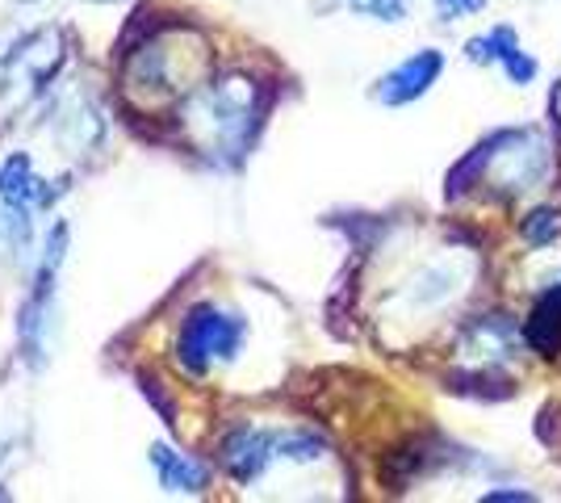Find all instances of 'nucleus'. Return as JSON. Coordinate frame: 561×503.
<instances>
[{
  "mask_svg": "<svg viewBox=\"0 0 561 503\" xmlns=\"http://www.w3.org/2000/svg\"><path fill=\"white\" fill-rule=\"evenodd\" d=\"M549 168L553 156L540 130H499L453 172L448 193L469 190V181H482L503 193H533L549 181Z\"/></svg>",
  "mask_w": 561,
  "mask_h": 503,
  "instance_id": "f257e3e1",
  "label": "nucleus"
},
{
  "mask_svg": "<svg viewBox=\"0 0 561 503\" xmlns=\"http://www.w3.org/2000/svg\"><path fill=\"white\" fill-rule=\"evenodd\" d=\"M239 344H243V319L239 315H227L218 307H197L181 328L176 357L185 361L193 374H206L214 365L231 361L239 353Z\"/></svg>",
  "mask_w": 561,
  "mask_h": 503,
  "instance_id": "f03ea898",
  "label": "nucleus"
},
{
  "mask_svg": "<svg viewBox=\"0 0 561 503\" xmlns=\"http://www.w3.org/2000/svg\"><path fill=\"white\" fill-rule=\"evenodd\" d=\"M466 55L473 59V64H486V68L494 64L499 72L512 80L515 89H528L540 72V64L524 50V43H519V34H515L512 25H491L486 34L469 38Z\"/></svg>",
  "mask_w": 561,
  "mask_h": 503,
  "instance_id": "7ed1b4c3",
  "label": "nucleus"
},
{
  "mask_svg": "<svg viewBox=\"0 0 561 503\" xmlns=\"http://www.w3.org/2000/svg\"><path fill=\"white\" fill-rule=\"evenodd\" d=\"M466 282H469V268L461 261H453V256L432 261L427 268H420V273L407 282V289H402V307H407L411 315L445 311L448 302L466 289Z\"/></svg>",
  "mask_w": 561,
  "mask_h": 503,
  "instance_id": "20e7f679",
  "label": "nucleus"
},
{
  "mask_svg": "<svg viewBox=\"0 0 561 503\" xmlns=\"http://www.w3.org/2000/svg\"><path fill=\"white\" fill-rule=\"evenodd\" d=\"M440 72H445V55L440 50H415L411 59H402L398 68H390V72L377 80L374 96L381 101V105H390V110H398V105H411V101H420L436 80H440Z\"/></svg>",
  "mask_w": 561,
  "mask_h": 503,
  "instance_id": "39448f33",
  "label": "nucleus"
},
{
  "mask_svg": "<svg viewBox=\"0 0 561 503\" xmlns=\"http://www.w3.org/2000/svg\"><path fill=\"white\" fill-rule=\"evenodd\" d=\"M524 340L540 357H558L561 353V286L545 289L533 302V315L524 323Z\"/></svg>",
  "mask_w": 561,
  "mask_h": 503,
  "instance_id": "423d86ee",
  "label": "nucleus"
},
{
  "mask_svg": "<svg viewBox=\"0 0 561 503\" xmlns=\"http://www.w3.org/2000/svg\"><path fill=\"white\" fill-rule=\"evenodd\" d=\"M156 466H160V479H164L168 491H197L202 482H206V470L202 466H193V461H176V457H168V449H156Z\"/></svg>",
  "mask_w": 561,
  "mask_h": 503,
  "instance_id": "0eeeda50",
  "label": "nucleus"
},
{
  "mask_svg": "<svg viewBox=\"0 0 561 503\" xmlns=\"http://www.w3.org/2000/svg\"><path fill=\"white\" fill-rule=\"evenodd\" d=\"M561 231V215L553 210V206H537L533 215L519 222V236H524V243H533V248H545V243H553Z\"/></svg>",
  "mask_w": 561,
  "mask_h": 503,
  "instance_id": "6e6552de",
  "label": "nucleus"
},
{
  "mask_svg": "<svg viewBox=\"0 0 561 503\" xmlns=\"http://www.w3.org/2000/svg\"><path fill=\"white\" fill-rule=\"evenodd\" d=\"M432 4H436L440 22H466V18H478L491 0H432Z\"/></svg>",
  "mask_w": 561,
  "mask_h": 503,
  "instance_id": "1a4fd4ad",
  "label": "nucleus"
},
{
  "mask_svg": "<svg viewBox=\"0 0 561 503\" xmlns=\"http://www.w3.org/2000/svg\"><path fill=\"white\" fill-rule=\"evenodd\" d=\"M356 9H365V13H377V18H386V22H394L398 13H402V4L407 0H352Z\"/></svg>",
  "mask_w": 561,
  "mask_h": 503,
  "instance_id": "9d476101",
  "label": "nucleus"
},
{
  "mask_svg": "<svg viewBox=\"0 0 561 503\" xmlns=\"http://www.w3.org/2000/svg\"><path fill=\"white\" fill-rule=\"evenodd\" d=\"M482 500L486 503H499V500H533V495H528V491H486V495H482Z\"/></svg>",
  "mask_w": 561,
  "mask_h": 503,
  "instance_id": "9b49d317",
  "label": "nucleus"
},
{
  "mask_svg": "<svg viewBox=\"0 0 561 503\" xmlns=\"http://www.w3.org/2000/svg\"><path fill=\"white\" fill-rule=\"evenodd\" d=\"M558 105H561V93H558Z\"/></svg>",
  "mask_w": 561,
  "mask_h": 503,
  "instance_id": "f8f14e48",
  "label": "nucleus"
}]
</instances>
